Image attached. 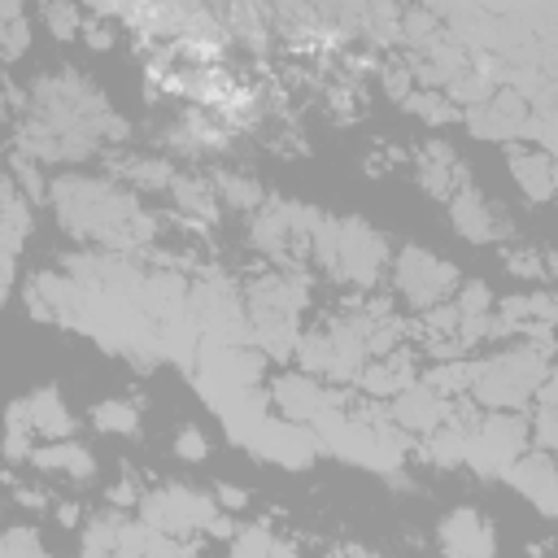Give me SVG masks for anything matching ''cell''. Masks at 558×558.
<instances>
[{
	"label": "cell",
	"instance_id": "6da1fadb",
	"mask_svg": "<svg viewBox=\"0 0 558 558\" xmlns=\"http://www.w3.org/2000/svg\"><path fill=\"white\" fill-rule=\"evenodd\" d=\"M131 122L113 109L109 92L74 70L57 65L26 83V109L13 122V153L35 166H83L105 153H122Z\"/></svg>",
	"mask_w": 558,
	"mask_h": 558
},
{
	"label": "cell",
	"instance_id": "7a4b0ae2",
	"mask_svg": "<svg viewBox=\"0 0 558 558\" xmlns=\"http://www.w3.org/2000/svg\"><path fill=\"white\" fill-rule=\"evenodd\" d=\"M48 209L65 240L78 248H109V253H148L161 240V214L144 205L140 192L118 183L113 174L61 170L48 183Z\"/></svg>",
	"mask_w": 558,
	"mask_h": 558
},
{
	"label": "cell",
	"instance_id": "3957f363",
	"mask_svg": "<svg viewBox=\"0 0 558 558\" xmlns=\"http://www.w3.org/2000/svg\"><path fill=\"white\" fill-rule=\"evenodd\" d=\"M314 301V279L310 270H283L266 266L244 279V310H248V344L266 362H288L296 357L301 344V314Z\"/></svg>",
	"mask_w": 558,
	"mask_h": 558
},
{
	"label": "cell",
	"instance_id": "277c9868",
	"mask_svg": "<svg viewBox=\"0 0 558 558\" xmlns=\"http://www.w3.org/2000/svg\"><path fill=\"white\" fill-rule=\"evenodd\" d=\"M310 266L327 283H336L353 296H371L392 266V244L362 214H327L318 235H314Z\"/></svg>",
	"mask_w": 558,
	"mask_h": 558
},
{
	"label": "cell",
	"instance_id": "5b68a950",
	"mask_svg": "<svg viewBox=\"0 0 558 558\" xmlns=\"http://www.w3.org/2000/svg\"><path fill=\"white\" fill-rule=\"evenodd\" d=\"M554 371V357L541 353L532 340L514 336L488 353L471 357V401L480 410H532L545 375Z\"/></svg>",
	"mask_w": 558,
	"mask_h": 558
},
{
	"label": "cell",
	"instance_id": "8992f818",
	"mask_svg": "<svg viewBox=\"0 0 558 558\" xmlns=\"http://www.w3.org/2000/svg\"><path fill=\"white\" fill-rule=\"evenodd\" d=\"M323 218L327 209L270 192V201L253 218H244V235L262 262L283 266V270H310V248H314Z\"/></svg>",
	"mask_w": 558,
	"mask_h": 558
},
{
	"label": "cell",
	"instance_id": "52a82bcc",
	"mask_svg": "<svg viewBox=\"0 0 558 558\" xmlns=\"http://www.w3.org/2000/svg\"><path fill=\"white\" fill-rule=\"evenodd\" d=\"M388 283H392V296L414 310V314H427L436 305H449L458 283H462V270L440 257L436 248L418 244V240H405L397 253H392V266H388Z\"/></svg>",
	"mask_w": 558,
	"mask_h": 558
},
{
	"label": "cell",
	"instance_id": "ba28073f",
	"mask_svg": "<svg viewBox=\"0 0 558 558\" xmlns=\"http://www.w3.org/2000/svg\"><path fill=\"white\" fill-rule=\"evenodd\" d=\"M192 323L205 340L248 344V310H244V279L231 270L201 262L192 275Z\"/></svg>",
	"mask_w": 558,
	"mask_h": 558
},
{
	"label": "cell",
	"instance_id": "9c48e42d",
	"mask_svg": "<svg viewBox=\"0 0 558 558\" xmlns=\"http://www.w3.org/2000/svg\"><path fill=\"white\" fill-rule=\"evenodd\" d=\"M218 514H222V510H218L214 493H201V488L187 484V480L153 484V488H144L140 506H135V519H140V523H148L153 532L174 536V541H183V545H187L192 536H205Z\"/></svg>",
	"mask_w": 558,
	"mask_h": 558
},
{
	"label": "cell",
	"instance_id": "30bf717a",
	"mask_svg": "<svg viewBox=\"0 0 558 558\" xmlns=\"http://www.w3.org/2000/svg\"><path fill=\"white\" fill-rule=\"evenodd\" d=\"M532 449V423L523 410H484L466 432V471L480 480H506L510 466Z\"/></svg>",
	"mask_w": 558,
	"mask_h": 558
},
{
	"label": "cell",
	"instance_id": "8fae6325",
	"mask_svg": "<svg viewBox=\"0 0 558 558\" xmlns=\"http://www.w3.org/2000/svg\"><path fill=\"white\" fill-rule=\"evenodd\" d=\"M266 392H270V405L279 410V418L301 423V427H310V432H314V423H318L323 414L349 405V388L323 384V379H314V375H305V371H279Z\"/></svg>",
	"mask_w": 558,
	"mask_h": 558
},
{
	"label": "cell",
	"instance_id": "7c38bea8",
	"mask_svg": "<svg viewBox=\"0 0 558 558\" xmlns=\"http://www.w3.org/2000/svg\"><path fill=\"white\" fill-rule=\"evenodd\" d=\"M445 214H449V227H453V235H462L466 244H475V248H484V244H510L514 240V214L506 209V201H497V196H488L484 187H466V192H458L449 205H445Z\"/></svg>",
	"mask_w": 558,
	"mask_h": 558
},
{
	"label": "cell",
	"instance_id": "4fadbf2b",
	"mask_svg": "<svg viewBox=\"0 0 558 558\" xmlns=\"http://www.w3.org/2000/svg\"><path fill=\"white\" fill-rule=\"evenodd\" d=\"M432 541L440 558H497V527L475 506H449L436 519Z\"/></svg>",
	"mask_w": 558,
	"mask_h": 558
},
{
	"label": "cell",
	"instance_id": "5bb4252c",
	"mask_svg": "<svg viewBox=\"0 0 558 558\" xmlns=\"http://www.w3.org/2000/svg\"><path fill=\"white\" fill-rule=\"evenodd\" d=\"M462 126L475 140H484V144H506L510 148L519 135L532 131V100H523L510 87H497L484 105H475V109L462 113Z\"/></svg>",
	"mask_w": 558,
	"mask_h": 558
},
{
	"label": "cell",
	"instance_id": "9a60e30c",
	"mask_svg": "<svg viewBox=\"0 0 558 558\" xmlns=\"http://www.w3.org/2000/svg\"><path fill=\"white\" fill-rule=\"evenodd\" d=\"M170 209H174V227H183L187 235H209L218 222H222V196H218V183L214 174H201V170H179L170 192H166Z\"/></svg>",
	"mask_w": 558,
	"mask_h": 558
},
{
	"label": "cell",
	"instance_id": "2e32d148",
	"mask_svg": "<svg viewBox=\"0 0 558 558\" xmlns=\"http://www.w3.org/2000/svg\"><path fill=\"white\" fill-rule=\"evenodd\" d=\"M414 183H418L432 201L449 205L458 192L471 187V166H466V157H462L449 140H423V144L414 148Z\"/></svg>",
	"mask_w": 558,
	"mask_h": 558
},
{
	"label": "cell",
	"instance_id": "e0dca14e",
	"mask_svg": "<svg viewBox=\"0 0 558 558\" xmlns=\"http://www.w3.org/2000/svg\"><path fill=\"white\" fill-rule=\"evenodd\" d=\"M31 231H35V205L17 192L13 179H4V187H0V275H4L0 283H4V296H17V288H22L17 257L31 240Z\"/></svg>",
	"mask_w": 558,
	"mask_h": 558
},
{
	"label": "cell",
	"instance_id": "ac0fdd59",
	"mask_svg": "<svg viewBox=\"0 0 558 558\" xmlns=\"http://www.w3.org/2000/svg\"><path fill=\"white\" fill-rule=\"evenodd\" d=\"M388 414H392V423L418 445V440H427V436L449 418V401H445L432 384L414 379L410 388H401V392L388 401Z\"/></svg>",
	"mask_w": 558,
	"mask_h": 558
},
{
	"label": "cell",
	"instance_id": "d6986e66",
	"mask_svg": "<svg viewBox=\"0 0 558 558\" xmlns=\"http://www.w3.org/2000/svg\"><path fill=\"white\" fill-rule=\"evenodd\" d=\"M13 405L22 410L26 427H31L35 440H44V445H48V440H70V436L78 432V418H74V410H70V401L61 397L57 384H39V388L22 392Z\"/></svg>",
	"mask_w": 558,
	"mask_h": 558
},
{
	"label": "cell",
	"instance_id": "ffe728a7",
	"mask_svg": "<svg viewBox=\"0 0 558 558\" xmlns=\"http://www.w3.org/2000/svg\"><path fill=\"white\" fill-rule=\"evenodd\" d=\"M506 484H510L519 497H527L541 514H558V453H545V449L532 445V449L510 466Z\"/></svg>",
	"mask_w": 558,
	"mask_h": 558
},
{
	"label": "cell",
	"instance_id": "44dd1931",
	"mask_svg": "<svg viewBox=\"0 0 558 558\" xmlns=\"http://www.w3.org/2000/svg\"><path fill=\"white\" fill-rule=\"evenodd\" d=\"M105 170L118 179V183H126L131 192H170V183H174V174H179V166L166 157V153H105Z\"/></svg>",
	"mask_w": 558,
	"mask_h": 558
},
{
	"label": "cell",
	"instance_id": "7402d4cb",
	"mask_svg": "<svg viewBox=\"0 0 558 558\" xmlns=\"http://www.w3.org/2000/svg\"><path fill=\"white\" fill-rule=\"evenodd\" d=\"M506 170H510V183L523 192V201H532V205H549L554 201V187H558L554 153L527 148V144H510L506 148Z\"/></svg>",
	"mask_w": 558,
	"mask_h": 558
},
{
	"label": "cell",
	"instance_id": "603a6c76",
	"mask_svg": "<svg viewBox=\"0 0 558 558\" xmlns=\"http://www.w3.org/2000/svg\"><path fill=\"white\" fill-rule=\"evenodd\" d=\"M418 379V353L405 344V349H397V353H388V357H371V366L362 371V379H357V392L366 397V401H392L401 388H410Z\"/></svg>",
	"mask_w": 558,
	"mask_h": 558
},
{
	"label": "cell",
	"instance_id": "cb8c5ba5",
	"mask_svg": "<svg viewBox=\"0 0 558 558\" xmlns=\"http://www.w3.org/2000/svg\"><path fill=\"white\" fill-rule=\"evenodd\" d=\"M31 471L61 475V480H70V484H92L96 471H100V462H96V453H92L83 440L70 436V440H48V445H39L35 458H31Z\"/></svg>",
	"mask_w": 558,
	"mask_h": 558
},
{
	"label": "cell",
	"instance_id": "d4e9b609",
	"mask_svg": "<svg viewBox=\"0 0 558 558\" xmlns=\"http://www.w3.org/2000/svg\"><path fill=\"white\" fill-rule=\"evenodd\" d=\"M126 523H131L126 510H118V506H109V501L92 506L87 519H83V527H78L74 558H113V554H118V541H122V532H126Z\"/></svg>",
	"mask_w": 558,
	"mask_h": 558
},
{
	"label": "cell",
	"instance_id": "484cf974",
	"mask_svg": "<svg viewBox=\"0 0 558 558\" xmlns=\"http://www.w3.org/2000/svg\"><path fill=\"white\" fill-rule=\"evenodd\" d=\"M214 183H218L222 209H231V214H240V218H253V214L270 201V192L262 187V179L248 174V170H214Z\"/></svg>",
	"mask_w": 558,
	"mask_h": 558
},
{
	"label": "cell",
	"instance_id": "4316f807",
	"mask_svg": "<svg viewBox=\"0 0 558 558\" xmlns=\"http://www.w3.org/2000/svg\"><path fill=\"white\" fill-rule=\"evenodd\" d=\"M527 423H532V445L545 453H558V362L545 375V384L527 410Z\"/></svg>",
	"mask_w": 558,
	"mask_h": 558
},
{
	"label": "cell",
	"instance_id": "83f0119b",
	"mask_svg": "<svg viewBox=\"0 0 558 558\" xmlns=\"http://www.w3.org/2000/svg\"><path fill=\"white\" fill-rule=\"evenodd\" d=\"M87 423L105 436H140L144 427V405L131 401V397H105L87 410Z\"/></svg>",
	"mask_w": 558,
	"mask_h": 558
},
{
	"label": "cell",
	"instance_id": "f1b7e54d",
	"mask_svg": "<svg viewBox=\"0 0 558 558\" xmlns=\"http://www.w3.org/2000/svg\"><path fill=\"white\" fill-rule=\"evenodd\" d=\"M423 445V462L427 466H436V471H462L466 466V432L462 427H453V423H440L427 440H418Z\"/></svg>",
	"mask_w": 558,
	"mask_h": 558
},
{
	"label": "cell",
	"instance_id": "f546056e",
	"mask_svg": "<svg viewBox=\"0 0 558 558\" xmlns=\"http://www.w3.org/2000/svg\"><path fill=\"white\" fill-rule=\"evenodd\" d=\"M31 48V17L17 0H0V61L13 65Z\"/></svg>",
	"mask_w": 558,
	"mask_h": 558
},
{
	"label": "cell",
	"instance_id": "4dcf8cb0",
	"mask_svg": "<svg viewBox=\"0 0 558 558\" xmlns=\"http://www.w3.org/2000/svg\"><path fill=\"white\" fill-rule=\"evenodd\" d=\"M401 109H405L410 118H418L423 126H453V122H462V109H458L445 92H432V87H414Z\"/></svg>",
	"mask_w": 558,
	"mask_h": 558
},
{
	"label": "cell",
	"instance_id": "1f68e13d",
	"mask_svg": "<svg viewBox=\"0 0 558 558\" xmlns=\"http://www.w3.org/2000/svg\"><path fill=\"white\" fill-rule=\"evenodd\" d=\"M423 384H432L445 401H458L471 392V357H449V362H427L418 371Z\"/></svg>",
	"mask_w": 558,
	"mask_h": 558
},
{
	"label": "cell",
	"instance_id": "d6a6232c",
	"mask_svg": "<svg viewBox=\"0 0 558 558\" xmlns=\"http://www.w3.org/2000/svg\"><path fill=\"white\" fill-rule=\"evenodd\" d=\"M493 92H497V83H493V78H488V74H484L475 61H471V70H462V74H458V78L445 87V96H449V100H453L462 113H466V109H475V105H484Z\"/></svg>",
	"mask_w": 558,
	"mask_h": 558
},
{
	"label": "cell",
	"instance_id": "836d02e7",
	"mask_svg": "<svg viewBox=\"0 0 558 558\" xmlns=\"http://www.w3.org/2000/svg\"><path fill=\"white\" fill-rule=\"evenodd\" d=\"M501 266H506L510 279L545 283V248H536V244H506L501 248Z\"/></svg>",
	"mask_w": 558,
	"mask_h": 558
},
{
	"label": "cell",
	"instance_id": "e575fe53",
	"mask_svg": "<svg viewBox=\"0 0 558 558\" xmlns=\"http://www.w3.org/2000/svg\"><path fill=\"white\" fill-rule=\"evenodd\" d=\"M39 22H44V31H48L52 39L70 44V39H78V35H83L87 13H83L78 4H39Z\"/></svg>",
	"mask_w": 558,
	"mask_h": 558
},
{
	"label": "cell",
	"instance_id": "d590c367",
	"mask_svg": "<svg viewBox=\"0 0 558 558\" xmlns=\"http://www.w3.org/2000/svg\"><path fill=\"white\" fill-rule=\"evenodd\" d=\"M0 558H52L44 536L35 532V523H9L4 541H0Z\"/></svg>",
	"mask_w": 558,
	"mask_h": 558
},
{
	"label": "cell",
	"instance_id": "8d00e7d4",
	"mask_svg": "<svg viewBox=\"0 0 558 558\" xmlns=\"http://www.w3.org/2000/svg\"><path fill=\"white\" fill-rule=\"evenodd\" d=\"M4 179H13V183H17V192H22L31 205L48 201V183H52V179H44V166H35V161H26V157L9 153V174H4Z\"/></svg>",
	"mask_w": 558,
	"mask_h": 558
},
{
	"label": "cell",
	"instance_id": "74e56055",
	"mask_svg": "<svg viewBox=\"0 0 558 558\" xmlns=\"http://www.w3.org/2000/svg\"><path fill=\"white\" fill-rule=\"evenodd\" d=\"M209 436H205V427L201 423H183L174 436H170V453L179 458V462H187V466H196V462H205L209 458Z\"/></svg>",
	"mask_w": 558,
	"mask_h": 558
},
{
	"label": "cell",
	"instance_id": "f35d334b",
	"mask_svg": "<svg viewBox=\"0 0 558 558\" xmlns=\"http://www.w3.org/2000/svg\"><path fill=\"white\" fill-rule=\"evenodd\" d=\"M375 78H379V87L388 92V100H397V105H405V96L418 87V83H414V70H410L405 61H392V57H384V61L375 65Z\"/></svg>",
	"mask_w": 558,
	"mask_h": 558
},
{
	"label": "cell",
	"instance_id": "ab89813d",
	"mask_svg": "<svg viewBox=\"0 0 558 558\" xmlns=\"http://www.w3.org/2000/svg\"><path fill=\"white\" fill-rule=\"evenodd\" d=\"M453 305H458V314H493L497 296H493L488 279H462L453 292Z\"/></svg>",
	"mask_w": 558,
	"mask_h": 558
},
{
	"label": "cell",
	"instance_id": "60d3db41",
	"mask_svg": "<svg viewBox=\"0 0 558 558\" xmlns=\"http://www.w3.org/2000/svg\"><path fill=\"white\" fill-rule=\"evenodd\" d=\"M113 22H118V17H113L109 9H92V13H87L83 39H87L92 52H109V48L118 44V26H113Z\"/></svg>",
	"mask_w": 558,
	"mask_h": 558
},
{
	"label": "cell",
	"instance_id": "b9f144b4",
	"mask_svg": "<svg viewBox=\"0 0 558 558\" xmlns=\"http://www.w3.org/2000/svg\"><path fill=\"white\" fill-rule=\"evenodd\" d=\"M35 432L31 427H4V462L9 466H31L35 458Z\"/></svg>",
	"mask_w": 558,
	"mask_h": 558
},
{
	"label": "cell",
	"instance_id": "7bdbcfd3",
	"mask_svg": "<svg viewBox=\"0 0 558 558\" xmlns=\"http://www.w3.org/2000/svg\"><path fill=\"white\" fill-rule=\"evenodd\" d=\"M209 493H214L218 510H227V514H244V506H248V493L240 484H231V480H218Z\"/></svg>",
	"mask_w": 558,
	"mask_h": 558
},
{
	"label": "cell",
	"instance_id": "ee69618b",
	"mask_svg": "<svg viewBox=\"0 0 558 558\" xmlns=\"http://www.w3.org/2000/svg\"><path fill=\"white\" fill-rule=\"evenodd\" d=\"M9 488H13V501H17L22 510H35V514H39V510H48V506H52V501H48V493H44L39 484H17V480L9 475Z\"/></svg>",
	"mask_w": 558,
	"mask_h": 558
},
{
	"label": "cell",
	"instance_id": "f6af8a7d",
	"mask_svg": "<svg viewBox=\"0 0 558 558\" xmlns=\"http://www.w3.org/2000/svg\"><path fill=\"white\" fill-rule=\"evenodd\" d=\"M52 514H57V523H61L65 532H70V527L78 532V527H83V519H87V510H83L78 501H52Z\"/></svg>",
	"mask_w": 558,
	"mask_h": 558
},
{
	"label": "cell",
	"instance_id": "bcb514c9",
	"mask_svg": "<svg viewBox=\"0 0 558 558\" xmlns=\"http://www.w3.org/2000/svg\"><path fill=\"white\" fill-rule=\"evenodd\" d=\"M545 283H549V288H558V244H554V248H545Z\"/></svg>",
	"mask_w": 558,
	"mask_h": 558
},
{
	"label": "cell",
	"instance_id": "7dc6e473",
	"mask_svg": "<svg viewBox=\"0 0 558 558\" xmlns=\"http://www.w3.org/2000/svg\"><path fill=\"white\" fill-rule=\"evenodd\" d=\"M270 558H305V554H301L288 536H279V541H275V549H270Z\"/></svg>",
	"mask_w": 558,
	"mask_h": 558
},
{
	"label": "cell",
	"instance_id": "c3c4849f",
	"mask_svg": "<svg viewBox=\"0 0 558 558\" xmlns=\"http://www.w3.org/2000/svg\"><path fill=\"white\" fill-rule=\"evenodd\" d=\"M344 558H384V554H375V549H362V545H349V549H344Z\"/></svg>",
	"mask_w": 558,
	"mask_h": 558
},
{
	"label": "cell",
	"instance_id": "681fc988",
	"mask_svg": "<svg viewBox=\"0 0 558 558\" xmlns=\"http://www.w3.org/2000/svg\"><path fill=\"white\" fill-rule=\"evenodd\" d=\"M183 558H201V554H196V549H192V545H187V554H183Z\"/></svg>",
	"mask_w": 558,
	"mask_h": 558
},
{
	"label": "cell",
	"instance_id": "f907efd6",
	"mask_svg": "<svg viewBox=\"0 0 558 558\" xmlns=\"http://www.w3.org/2000/svg\"><path fill=\"white\" fill-rule=\"evenodd\" d=\"M554 174H558V157H554ZM554 201H558V187H554Z\"/></svg>",
	"mask_w": 558,
	"mask_h": 558
}]
</instances>
